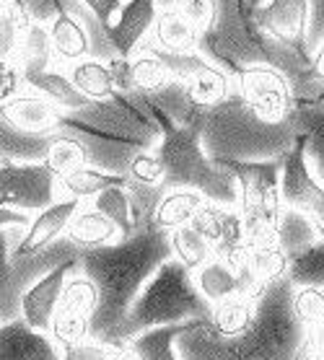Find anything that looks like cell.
I'll list each match as a JSON object with an SVG mask.
<instances>
[{
  "mask_svg": "<svg viewBox=\"0 0 324 360\" xmlns=\"http://www.w3.org/2000/svg\"><path fill=\"white\" fill-rule=\"evenodd\" d=\"M158 0H125L120 13L109 26V39L122 60H130L140 44L151 37L158 16Z\"/></svg>",
  "mask_w": 324,
  "mask_h": 360,
  "instance_id": "cell-15",
  "label": "cell"
},
{
  "mask_svg": "<svg viewBox=\"0 0 324 360\" xmlns=\"http://www.w3.org/2000/svg\"><path fill=\"white\" fill-rule=\"evenodd\" d=\"M0 360H63V347L18 316L0 324Z\"/></svg>",
  "mask_w": 324,
  "mask_h": 360,
  "instance_id": "cell-17",
  "label": "cell"
},
{
  "mask_svg": "<svg viewBox=\"0 0 324 360\" xmlns=\"http://www.w3.org/2000/svg\"><path fill=\"white\" fill-rule=\"evenodd\" d=\"M24 86L29 91H37V94H42V96H47L49 101H55L63 112H73V109H81L83 104H89V101L75 91L70 78L65 75V70H49V73H39V75H24Z\"/></svg>",
  "mask_w": 324,
  "mask_h": 360,
  "instance_id": "cell-34",
  "label": "cell"
},
{
  "mask_svg": "<svg viewBox=\"0 0 324 360\" xmlns=\"http://www.w3.org/2000/svg\"><path fill=\"white\" fill-rule=\"evenodd\" d=\"M57 200V176L42 164L0 166V207L39 213Z\"/></svg>",
  "mask_w": 324,
  "mask_h": 360,
  "instance_id": "cell-10",
  "label": "cell"
},
{
  "mask_svg": "<svg viewBox=\"0 0 324 360\" xmlns=\"http://www.w3.org/2000/svg\"><path fill=\"white\" fill-rule=\"evenodd\" d=\"M75 200H55L52 205H47L44 210L34 213L29 229L24 231V236L18 241V246L13 249V257H24V254H34L44 249L47 244L57 241L60 236H65L68 223L73 218V213L78 210Z\"/></svg>",
  "mask_w": 324,
  "mask_h": 360,
  "instance_id": "cell-19",
  "label": "cell"
},
{
  "mask_svg": "<svg viewBox=\"0 0 324 360\" xmlns=\"http://www.w3.org/2000/svg\"><path fill=\"white\" fill-rule=\"evenodd\" d=\"M293 309L306 329L324 324V290L322 288H296L293 290Z\"/></svg>",
  "mask_w": 324,
  "mask_h": 360,
  "instance_id": "cell-43",
  "label": "cell"
},
{
  "mask_svg": "<svg viewBox=\"0 0 324 360\" xmlns=\"http://www.w3.org/2000/svg\"><path fill=\"white\" fill-rule=\"evenodd\" d=\"M16 65L21 68L24 75H39L57 70L52 44H49V34L44 24L32 21L24 29V37H21V44H18L16 52Z\"/></svg>",
  "mask_w": 324,
  "mask_h": 360,
  "instance_id": "cell-31",
  "label": "cell"
},
{
  "mask_svg": "<svg viewBox=\"0 0 324 360\" xmlns=\"http://www.w3.org/2000/svg\"><path fill=\"white\" fill-rule=\"evenodd\" d=\"M197 32L208 34L216 24V13H218V3L216 0H174V6Z\"/></svg>",
  "mask_w": 324,
  "mask_h": 360,
  "instance_id": "cell-45",
  "label": "cell"
},
{
  "mask_svg": "<svg viewBox=\"0 0 324 360\" xmlns=\"http://www.w3.org/2000/svg\"><path fill=\"white\" fill-rule=\"evenodd\" d=\"M65 75L70 78L75 91L81 94L86 101H106V98L117 96V81L112 73V63H104L99 58H86L65 68Z\"/></svg>",
  "mask_w": 324,
  "mask_h": 360,
  "instance_id": "cell-24",
  "label": "cell"
},
{
  "mask_svg": "<svg viewBox=\"0 0 324 360\" xmlns=\"http://www.w3.org/2000/svg\"><path fill=\"white\" fill-rule=\"evenodd\" d=\"M125 179H127L130 184H143V187H161L163 169H161V161H158V156H156L154 150L138 153V156L130 161Z\"/></svg>",
  "mask_w": 324,
  "mask_h": 360,
  "instance_id": "cell-44",
  "label": "cell"
},
{
  "mask_svg": "<svg viewBox=\"0 0 324 360\" xmlns=\"http://www.w3.org/2000/svg\"><path fill=\"white\" fill-rule=\"evenodd\" d=\"M96 306H99L96 285L86 275H81L78 267H75L68 275V280H65L63 295H60L57 311L52 316V327H49L52 340L60 347L89 340L91 319L96 314Z\"/></svg>",
  "mask_w": 324,
  "mask_h": 360,
  "instance_id": "cell-9",
  "label": "cell"
},
{
  "mask_svg": "<svg viewBox=\"0 0 324 360\" xmlns=\"http://www.w3.org/2000/svg\"><path fill=\"white\" fill-rule=\"evenodd\" d=\"M146 41L163 49V52L189 55V52H200L203 34L197 32L177 8H161L158 16H156L154 32H151V37Z\"/></svg>",
  "mask_w": 324,
  "mask_h": 360,
  "instance_id": "cell-22",
  "label": "cell"
},
{
  "mask_svg": "<svg viewBox=\"0 0 324 360\" xmlns=\"http://www.w3.org/2000/svg\"><path fill=\"white\" fill-rule=\"evenodd\" d=\"M200 319L192 321H182V324H169V327H156V329H146L140 332L138 337H132L127 342V347L138 360H182L177 352V340L185 332L194 327Z\"/></svg>",
  "mask_w": 324,
  "mask_h": 360,
  "instance_id": "cell-28",
  "label": "cell"
},
{
  "mask_svg": "<svg viewBox=\"0 0 324 360\" xmlns=\"http://www.w3.org/2000/svg\"><path fill=\"white\" fill-rule=\"evenodd\" d=\"M187 94L197 107L211 109L216 104H220L223 98H228L236 91V78L228 75L223 68L213 65L211 60L203 58L189 73L182 78Z\"/></svg>",
  "mask_w": 324,
  "mask_h": 360,
  "instance_id": "cell-21",
  "label": "cell"
},
{
  "mask_svg": "<svg viewBox=\"0 0 324 360\" xmlns=\"http://www.w3.org/2000/svg\"><path fill=\"white\" fill-rule=\"evenodd\" d=\"M211 314L213 306L194 288L192 272L171 257L143 285L140 295L130 306L125 321L114 329L109 342L127 345L132 337H138L146 329L169 327V324H182L192 319H211Z\"/></svg>",
  "mask_w": 324,
  "mask_h": 360,
  "instance_id": "cell-6",
  "label": "cell"
},
{
  "mask_svg": "<svg viewBox=\"0 0 324 360\" xmlns=\"http://www.w3.org/2000/svg\"><path fill=\"white\" fill-rule=\"evenodd\" d=\"M249 16L251 24L257 26L262 34H268V37H273L285 47L306 55L309 0H268L265 6L251 11Z\"/></svg>",
  "mask_w": 324,
  "mask_h": 360,
  "instance_id": "cell-13",
  "label": "cell"
},
{
  "mask_svg": "<svg viewBox=\"0 0 324 360\" xmlns=\"http://www.w3.org/2000/svg\"><path fill=\"white\" fill-rule=\"evenodd\" d=\"M89 205H94L99 213H104L109 221L117 226L120 236H130L135 231V221H132V205H130L127 187H109L104 192H99Z\"/></svg>",
  "mask_w": 324,
  "mask_h": 360,
  "instance_id": "cell-40",
  "label": "cell"
},
{
  "mask_svg": "<svg viewBox=\"0 0 324 360\" xmlns=\"http://www.w3.org/2000/svg\"><path fill=\"white\" fill-rule=\"evenodd\" d=\"M192 278H194V288L200 290V295L211 306L228 301L234 295H251V298H257L259 290H262V285L251 278L247 264H244L242 270H234L231 264L220 262L216 257H213L211 262H205L200 270H194Z\"/></svg>",
  "mask_w": 324,
  "mask_h": 360,
  "instance_id": "cell-14",
  "label": "cell"
},
{
  "mask_svg": "<svg viewBox=\"0 0 324 360\" xmlns=\"http://www.w3.org/2000/svg\"><path fill=\"white\" fill-rule=\"evenodd\" d=\"M34 215L24 210H11V207H0V229H29Z\"/></svg>",
  "mask_w": 324,
  "mask_h": 360,
  "instance_id": "cell-49",
  "label": "cell"
},
{
  "mask_svg": "<svg viewBox=\"0 0 324 360\" xmlns=\"http://www.w3.org/2000/svg\"><path fill=\"white\" fill-rule=\"evenodd\" d=\"M13 3H21V0H0V6H13Z\"/></svg>",
  "mask_w": 324,
  "mask_h": 360,
  "instance_id": "cell-52",
  "label": "cell"
},
{
  "mask_svg": "<svg viewBox=\"0 0 324 360\" xmlns=\"http://www.w3.org/2000/svg\"><path fill=\"white\" fill-rule=\"evenodd\" d=\"M203 205L205 197L200 192H194V189H169V192H163V197L156 205L154 223L161 231L171 233V231L182 229V226H189Z\"/></svg>",
  "mask_w": 324,
  "mask_h": 360,
  "instance_id": "cell-30",
  "label": "cell"
},
{
  "mask_svg": "<svg viewBox=\"0 0 324 360\" xmlns=\"http://www.w3.org/2000/svg\"><path fill=\"white\" fill-rule=\"evenodd\" d=\"M316 238L322 236H319V231L314 229V223L309 221L306 215L293 210V207H283V215H280V223H278V246L288 257L311 246Z\"/></svg>",
  "mask_w": 324,
  "mask_h": 360,
  "instance_id": "cell-36",
  "label": "cell"
},
{
  "mask_svg": "<svg viewBox=\"0 0 324 360\" xmlns=\"http://www.w3.org/2000/svg\"><path fill=\"white\" fill-rule=\"evenodd\" d=\"M63 360H138V355L130 350L127 345L83 340L75 345H65Z\"/></svg>",
  "mask_w": 324,
  "mask_h": 360,
  "instance_id": "cell-42",
  "label": "cell"
},
{
  "mask_svg": "<svg viewBox=\"0 0 324 360\" xmlns=\"http://www.w3.org/2000/svg\"><path fill=\"white\" fill-rule=\"evenodd\" d=\"M109 187H127V179L94 169V166H81L65 176H57V200H75L83 205L91 202L99 192Z\"/></svg>",
  "mask_w": 324,
  "mask_h": 360,
  "instance_id": "cell-26",
  "label": "cell"
},
{
  "mask_svg": "<svg viewBox=\"0 0 324 360\" xmlns=\"http://www.w3.org/2000/svg\"><path fill=\"white\" fill-rule=\"evenodd\" d=\"M223 164V161H218ZM239 181V213L244 221L247 246H265L278 241V223L283 215L280 161H226L223 164Z\"/></svg>",
  "mask_w": 324,
  "mask_h": 360,
  "instance_id": "cell-7",
  "label": "cell"
},
{
  "mask_svg": "<svg viewBox=\"0 0 324 360\" xmlns=\"http://www.w3.org/2000/svg\"><path fill=\"white\" fill-rule=\"evenodd\" d=\"M316 176H319V181H322V184H324V172H322V174H316Z\"/></svg>",
  "mask_w": 324,
  "mask_h": 360,
  "instance_id": "cell-53",
  "label": "cell"
},
{
  "mask_svg": "<svg viewBox=\"0 0 324 360\" xmlns=\"http://www.w3.org/2000/svg\"><path fill=\"white\" fill-rule=\"evenodd\" d=\"M127 70H130V89L138 91V94H146V96L154 94V91L163 89L174 78L169 68L163 65V60L146 47H140L127 60Z\"/></svg>",
  "mask_w": 324,
  "mask_h": 360,
  "instance_id": "cell-33",
  "label": "cell"
},
{
  "mask_svg": "<svg viewBox=\"0 0 324 360\" xmlns=\"http://www.w3.org/2000/svg\"><path fill=\"white\" fill-rule=\"evenodd\" d=\"M75 267H78V262L55 267V270L47 272L44 278L34 280L32 285L26 288L24 295H21V319H24L29 327L49 335L52 316H55L60 295H63L65 280H68V275H70Z\"/></svg>",
  "mask_w": 324,
  "mask_h": 360,
  "instance_id": "cell-16",
  "label": "cell"
},
{
  "mask_svg": "<svg viewBox=\"0 0 324 360\" xmlns=\"http://www.w3.org/2000/svg\"><path fill=\"white\" fill-rule=\"evenodd\" d=\"M311 70H314L316 78L324 83V41L319 44V47H316L314 55H311Z\"/></svg>",
  "mask_w": 324,
  "mask_h": 360,
  "instance_id": "cell-50",
  "label": "cell"
},
{
  "mask_svg": "<svg viewBox=\"0 0 324 360\" xmlns=\"http://www.w3.org/2000/svg\"><path fill=\"white\" fill-rule=\"evenodd\" d=\"M29 24H32V18H29L21 3L0 6V60H13L16 63L18 44H21L24 29Z\"/></svg>",
  "mask_w": 324,
  "mask_h": 360,
  "instance_id": "cell-41",
  "label": "cell"
},
{
  "mask_svg": "<svg viewBox=\"0 0 324 360\" xmlns=\"http://www.w3.org/2000/svg\"><path fill=\"white\" fill-rule=\"evenodd\" d=\"M26 229H0V324L21 316V298L13 288V249Z\"/></svg>",
  "mask_w": 324,
  "mask_h": 360,
  "instance_id": "cell-29",
  "label": "cell"
},
{
  "mask_svg": "<svg viewBox=\"0 0 324 360\" xmlns=\"http://www.w3.org/2000/svg\"><path fill=\"white\" fill-rule=\"evenodd\" d=\"M324 41V0H309V32H306V55L311 58L316 47Z\"/></svg>",
  "mask_w": 324,
  "mask_h": 360,
  "instance_id": "cell-47",
  "label": "cell"
},
{
  "mask_svg": "<svg viewBox=\"0 0 324 360\" xmlns=\"http://www.w3.org/2000/svg\"><path fill=\"white\" fill-rule=\"evenodd\" d=\"M166 259H171L169 233L154 221H138L130 236L81 254L78 272L86 275L99 290V306L91 319L89 340H112L114 329L125 321L143 285Z\"/></svg>",
  "mask_w": 324,
  "mask_h": 360,
  "instance_id": "cell-1",
  "label": "cell"
},
{
  "mask_svg": "<svg viewBox=\"0 0 324 360\" xmlns=\"http://www.w3.org/2000/svg\"><path fill=\"white\" fill-rule=\"evenodd\" d=\"M205 153L213 161H280L296 146V124L265 122L251 112L239 91L220 104L205 109L200 132Z\"/></svg>",
  "mask_w": 324,
  "mask_h": 360,
  "instance_id": "cell-5",
  "label": "cell"
},
{
  "mask_svg": "<svg viewBox=\"0 0 324 360\" xmlns=\"http://www.w3.org/2000/svg\"><path fill=\"white\" fill-rule=\"evenodd\" d=\"M189 226L213 246L216 259L231 264L234 270H242L247 264L249 246H247V233H244L239 207H226V205L205 200V205L197 210Z\"/></svg>",
  "mask_w": 324,
  "mask_h": 360,
  "instance_id": "cell-11",
  "label": "cell"
},
{
  "mask_svg": "<svg viewBox=\"0 0 324 360\" xmlns=\"http://www.w3.org/2000/svg\"><path fill=\"white\" fill-rule=\"evenodd\" d=\"M3 164H8V161H6V158H3V156H0V166H3Z\"/></svg>",
  "mask_w": 324,
  "mask_h": 360,
  "instance_id": "cell-54",
  "label": "cell"
},
{
  "mask_svg": "<svg viewBox=\"0 0 324 360\" xmlns=\"http://www.w3.org/2000/svg\"><path fill=\"white\" fill-rule=\"evenodd\" d=\"M57 132L86 148L89 166L117 176H125L130 161L154 150L161 140L148 98L138 91H120L106 101H89L81 109L63 112Z\"/></svg>",
  "mask_w": 324,
  "mask_h": 360,
  "instance_id": "cell-3",
  "label": "cell"
},
{
  "mask_svg": "<svg viewBox=\"0 0 324 360\" xmlns=\"http://www.w3.org/2000/svg\"><path fill=\"white\" fill-rule=\"evenodd\" d=\"M47 34H49V44H52L57 70H65V68H70L78 60L91 58L89 34H86L83 24L70 11L65 8L57 11V16L47 24Z\"/></svg>",
  "mask_w": 324,
  "mask_h": 360,
  "instance_id": "cell-20",
  "label": "cell"
},
{
  "mask_svg": "<svg viewBox=\"0 0 324 360\" xmlns=\"http://www.w3.org/2000/svg\"><path fill=\"white\" fill-rule=\"evenodd\" d=\"M52 135H29L11 122L0 104V156L13 164H39L47 156Z\"/></svg>",
  "mask_w": 324,
  "mask_h": 360,
  "instance_id": "cell-27",
  "label": "cell"
},
{
  "mask_svg": "<svg viewBox=\"0 0 324 360\" xmlns=\"http://www.w3.org/2000/svg\"><path fill=\"white\" fill-rule=\"evenodd\" d=\"M247 267H249L251 278L265 288L288 275V254L278 246V241L265 246H251L247 254Z\"/></svg>",
  "mask_w": 324,
  "mask_h": 360,
  "instance_id": "cell-38",
  "label": "cell"
},
{
  "mask_svg": "<svg viewBox=\"0 0 324 360\" xmlns=\"http://www.w3.org/2000/svg\"><path fill=\"white\" fill-rule=\"evenodd\" d=\"M81 3L96 13V18L106 26V32H109V26L114 24V18H117L125 0H81Z\"/></svg>",
  "mask_w": 324,
  "mask_h": 360,
  "instance_id": "cell-48",
  "label": "cell"
},
{
  "mask_svg": "<svg viewBox=\"0 0 324 360\" xmlns=\"http://www.w3.org/2000/svg\"><path fill=\"white\" fill-rule=\"evenodd\" d=\"M42 164L47 166L55 176H65V174L75 172L81 166H89V156H86V148L75 138H68V135L55 132L52 140H49L47 156H44Z\"/></svg>",
  "mask_w": 324,
  "mask_h": 360,
  "instance_id": "cell-39",
  "label": "cell"
},
{
  "mask_svg": "<svg viewBox=\"0 0 324 360\" xmlns=\"http://www.w3.org/2000/svg\"><path fill=\"white\" fill-rule=\"evenodd\" d=\"M280 192H283L285 207H293V210L306 215L309 221L314 223V229L319 231V236L324 238V184L309 169L301 135L296 140V146L283 158Z\"/></svg>",
  "mask_w": 324,
  "mask_h": 360,
  "instance_id": "cell-12",
  "label": "cell"
},
{
  "mask_svg": "<svg viewBox=\"0 0 324 360\" xmlns=\"http://www.w3.org/2000/svg\"><path fill=\"white\" fill-rule=\"evenodd\" d=\"M322 101H324V96H322Z\"/></svg>",
  "mask_w": 324,
  "mask_h": 360,
  "instance_id": "cell-55",
  "label": "cell"
},
{
  "mask_svg": "<svg viewBox=\"0 0 324 360\" xmlns=\"http://www.w3.org/2000/svg\"><path fill=\"white\" fill-rule=\"evenodd\" d=\"M288 283L293 288H322L324 290V238L288 257Z\"/></svg>",
  "mask_w": 324,
  "mask_h": 360,
  "instance_id": "cell-35",
  "label": "cell"
},
{
  "mask_svg": "<svg viewBox=\"0 0 324 360\" xmlns=\"http://www.w3.org/2000/svg\"><path fill=\"white\" fill-rule=\"evenodd\" d=\"M151 115L161 127V140L154 148V153L161 161L163 181L161 189H194L208 200L226 207H239V181L226 166L213 161L203 148L200 132L203 122L174 124L161 109H156L151 101Z\"/></svg>",
  "mask_w": 324,
  "mask_h": 360,
  "instance_id": "cell-4",
  "label": "cell"
},
{
  "mask_svg": "<svg viewBox=\"0 0 324 360\" xmlns=\"http://www.w3.org/2000/svg\"><path fill=\"white\" fill-rule=\"evenodd\" d=\"M236 91L244 104L265 122H288L296 112L291 81L273 65H247L236 75Z\"/></svg>",
  "mask_w": 324,
  "mask_h": 360,
  "instance_id": "cell-8",
  "label": "cell"
},
{
  "mask_svg": "<svg viewBox=\"0 0 324 360\" xmlns=\"http://www.w3.org/2000/svg\"><path fill=\"white\" fill-rule=\"evenodd\" d=\"M169 241H171V257L182 262L189 272L200 270L205 262H211L213 257V246L205 241L192 226H182V229L171 231L169 233Z\"/></svg>",
  "mask_w": 324,
  "mask_h": 360,
  "instance_id": "cell-37",
  "label": "cell"
},
{
  "mask_svg": "<svg viewBox=\"0 0 324 360\" xmlns=\"http://www.w3.org/2000/svg\"><path fill=\"white\" fill-rule=\"evenodd\" d=\"M288 278L259 290L257 314L247 332L236 337L216 335L208 319H200L177 340L182 360H301L306 327L293 309Z\"/></svg>",
  "mask_w": 324,
  "mask_h": 360,
  "instance_id": "cell-2",
  "label": "cell"
},
{
  "mask_svg": "<svg viewBox=\"0 0 324 360\" xmlns=\"http://www.w3.org/2000/svg\"><path fill=\"white\" fill-rule=\"evenodd\" d=\"M21 91H26L21 68H18L13 60H0V104L11 101V98L18 96Z\"/></svg>",
  "mask_w": 324,
  "mask_h": 360,
  "instance_id": "cell-46",
  "label": "cell"
},
{
  "mask_svg": "<svg viewBox=\"0 0 324 360\" xmlns=\"http://www.w3.org/2000/svg\"><path fill=\"white\" fill-rule=\"evenodd\" d=\"M301 360H324V350H316V347H309V345H304Z\"/></svg>",
  "mask_w": 324,
  "mask_h": 360,
  "instance_id": "cell-51",
  "label": "cell"
},
{
  "mask_svg": "<svg viewBox=\"0 0 324 360\" xmlns=\"http://www.w3.org/2000/svg\"><path fill=\"white\" fill-rule=\"evenodd\" d=\"M65 238H70L81 252H91V249H99V246L114 244L122 236L117 226L104 213H99L94 205L83 202L78 205V210H75L70 223H68Z\"/></svg>",
  "mask_w": 324,
  "mask_h": 360,
  "instance_id": "cell-23",
  "label": "cell"
},
{
  "mask_svg": "<svg viewBox=\"0 0 324 360\" xmlns=\"http://www.w3.org/2000/svg\"><path fill=\"white\" fill-rule=\"evenodd\" d=\"M3 112L18 130L29 132V135H55L60 117H63V109L57 107L55 101L29 89L6 101Z\"/></svg>",
  "mask_w": 324,
  "mask_h": 360,
  "instance_id": "cell-18",
  "label": "cell"
},
{
  "mask_svg": "<svg viewBox=\"0 0 324 360\" xmlns=\"http://www.w3.org/2000/svg\"><path fill=\"white\" fill-rule=\"evenodd\" d=\"M296 135L304 138L306 164L314 174L324 172V101H299L293 112Z\"/></svg>",
  "mask_w": 324,
  "mask_h": 360,
  "instance_id": "cell-25",
  "label": "cell"
},
{
  "mask_svg": "<svg viewBox=\"0 0 324 360\" xmlns=\"http://www.w3.org/2000/svg\"><path fill=\"white\" fill-rule=\"evenodd\" d=\"M254 314H257V298H251V295H234V298L213 306L208 324H211L216 335L236 337L251 327Z\"/></svg>",
  "mask_w": 324,
  "mask_h": 360,
  "instance_id": "cell-32",
  "label": "cell"
}]
</instances>
